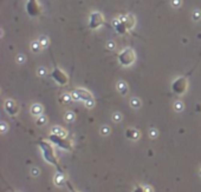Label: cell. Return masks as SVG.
<instances>
[{"label": "cell", "instance_id": "1", "mask_svg": "<svg viewBox=\"0 0 201 192\" xmlns=\"http://www.w3.org/2000/svg\"><path fill=\"white\" fill-rule=\"evenodd\" d=\"M38 145H39L40 150H41V153H43L44 159H45L49 164L56 166L59 172H63V169H62V166L59 165V161H58L57 156L55 154V150H53L52 145H51L49 141H46V140H39V141H38Z\"/></svg>", "mask_w": 201, "mask_h": 192}, {"label": "cell", "instance_id": "2", "mask_svg": "<svg viewBox=\"0 0 201 192\" xmlns=\"http://www.w3.org/2000/svg\"><path fill=\"white\" fill-rule=\"evenodd\" d=\"M135 60H136V53H135V51H134L133 48H130V47L124 48L120 54H118V63H120L122 66L128 67V66L133 65V64L135 63Z\"/></svg>", "mask_w": 201, "mask_h": 192}, {"label": "cell", "instance_id": "3", "mask_svg": "<svg viewBox=\"0 0 201 192\" xmlns=\"http://www.w3.org/2000/svg\"><path fill=\"white\" fill-rule=\"evenodd\" d=\"M49 140L53 144H56L57 146H59L60 149L65 150V151H72L74 150V144L70 139L65 138V137H60L55 133H51L49 135Z\"/></svg>", "mask_w": 201, "mask_h": 192}, {"label": "cell", "instance_id": "4", "mask_svg": "<svg viewBox=\"0 0 201 192\" xmlns=\"http://www.w3.org/2000/svg\"><path fill=\"white\" fill-rule=\"evenodd\" d=\"M187 89H188V79L186 77L176 78L172 84V91L178 96L183 95L187 91Z\"/></svg>", "mask_w": 201, "mask_h": 192}, {"label": "cell", "instance_id": "5", "mask_svg": "<svg viewBox=\"0 0 201 192\" xmlns=\"http://www.w3.org/2000/svg\"><path fill=\"white\" fill-rule=\"evenodd\" d=\"M104 22H105L104 16L100 12H92L89 17V28L97 30L104 25Z\"/></svg>", "mask_w": 201, "mask_h": 192}, {"label": "cell", "instance_id": "6", "mask_svg": "<svg viewBox=\"0 0 201 192\" xmlns=\"http://www.w3.org/2000/svg\"><path fill=\"white\" fill-rule=\"evenodd\" d=\"M51 77H52V79H53L57 84H59L62 86H63V85H66L68 81H69L68 74H66L62 68H59V67H55V68L52 70Z\"/></svg>", "mask_w": 201, "mask_h": 192}, {"label": "cell", "instance_id": "7", "mask_svg": "<svg viewBox=\"0 0 201 192\" xmlns=\"http://www.w3.org/2000/svg\"><path fill=\"white\" fill-rule=\"evenodd\" d=\"M26 12L32 18L38 17L40 14V12H41V8H40L38 0H27V2H26Z\"/></svg>", "mask_w": 201, "mask_h": 192}, {"label": "cell", "instance_id": "8", "mask_svg": "<svg viewBox=\"0 0 201 192\" xmlns=\"http://www.w3.org/2000/svg\"><path fill=\"white\" fill-rule=\"evenodd\" d=\"M4 109L7 112V115H11V117H14L19 112V105L13 99H7L5 101V104H4Z\"/></svg>", "mask_w": 201, "mask_h": 192}, {"label": "cell", "instance_id": "9", "mask_svg": "<svg viewBox=\"0 0 201 192\" xmlns=\"http://www.w3.org/2000/svg\"><path fill=\"white\" fill-rule=\"evenodd\" d=\"M112 25H114L115 30H116L120 34H124V33H127V32L129 31L128 27H127V25H125V22H124V20H123V17H120V18L114 20V21H112Z\"/></svg>", "mask_w": 201, "mask_h": 192}, {"label": "cell", "instance_id": "10", "mask_svg": "<svg viewBox=\"0 0 201 192\" xmlns=\"http://www.w3.org/2000/svg\"><path fill=\"white\" fill-rule=\"evenodd\" d=\"M66 177H65V174L64 172H58L55 174V177H53V183H55V185H57V186H64L65 184H66Z\"/></svg>", "mask_w": 201, "mask_h": 192}, {"label": "cell", "instance_id": "11", "mask_svg": "<svg viewBox=\"0 0 201 192\" xmlns=\"http://www.w3.org/2000/svg\"><path fill=\"white\" fill-rule=\"evenodd\" d=\"M140 131H137L136 129H128L125 131V137L129 140H137L140 138Z\"/></svg>", "mask_w": 201, "mask_h": 192}, {"label": "cell", "instance_id": "12", "mask_svg": "<svg viewBox=\"0 0 201 192\" xmlns=\"http://www.w3.org/2000/svg\"><path fill=\"white\" fill-rule=\"evenodd\" d=\"M76 91L78 92V95H80V98L82 101H86V100H89V99H92L94 97L88 91V90H85V89H76Z\"/></svg>", "mask_w": 201, "mask_h": 192}, {"label": "cell", "instance_id": "13", "mask_svg": "<svg viewBox=\"0 0 201 192\" xmlns=\"http://www.w3.org/2000/svg\"><path fill=\"white\" fill-rule=\"evenodd\" d=\"M123 20H124V22H125L128 30H133V28L135 27V22H136V21H135V17H134L133 14L124 16V17H123Z\"/></svg>", "mask_w": 201, "mask_h": 192}, {"label": "cell", "instance_id": "14", "mask_svg": "<svg viewBox=\"0 0 201 192\" xmlns=\"http://www.w3.org/2000/svg\"><path fill=\"white\" fill-rule=\"evenodd\" d=\"M43 113V106L40 104H33L31 106V115H36V117H39Z\"/></svg>", "mask_w": 201, "mask_h": 192}, {"label": "cell", "instance_id": "15", "mask_svg": "<svg viewBox=\"0 0 201 192\" xmlns=\"http://www.w3.org/2000/svg\"><path fill=\"white\" fill-rule=\"evenodd\" d=\"M117 91L122 96H125L128 93V85L124 81H118L117 83Z\"/></svg>", "mask_w": 201, "mask_h": 192}, {"label": "cell", "instance_id": "16", "mask_svg": "<svg viewBox=\"0 0 201 192\" xmlns=\"http://www.w3.org/2000/svg\"><path fill=\"white\" fill-rule=\"evenodd\" d=\"M51 132L57 135H60V137H65L66 135V131L63 127H60V126H53L51 129Z\"/></svg>", "mask_w": 201, "mask_h": 192}, {"label": "cell", "instance_id": "17", "mask_svg": "<svg viewBox=\"0 0 201 192\" xmlns=\"http://www.w3.org/2000/svg\"><path fill=\"white\" fill-rule=\"evenodd\" d=\"M41 48H43V47H41V45H40L39 40H34V41H32V44H31V50H32V52L38 53Z\"/></svg>", "mask_w": 201, "mask_h": 192}, {"label": "cell", "instance_id": "18", "mask_svg": "<svg viewBox=\"0 0 201 192\" xmlns=\"http://www.w3.org/2000/svg\"><path fill=\"white\" fill-rule=\"evenodd\" d=\"M72 100H74V99H72L71 93H70V95H69V93H65V95H63V96L60 97V103H64V104H70Z\"/></svg>", "mask_w": 201, "mask_h": 192}, {"label": "cell", "instance_id": "19", "mask_svg": "<svg viewBox=\"0 0 201 192\" xmlns=\"http://www.w3.org/2000/svg\"><path fill=\"white\" fill-rule=\"evenodd\" d=\"M39 42H40V45H41V47H43V48H46V47H49V45H50V40H49L47 37H45V36L40 37Z\"/></svg>", "mask_w": 201, "mask_h": 192}, {"label": "cell", "instance_id": "20", "mask_svg": "<svg viewBox=\"0 0 201 192\" xmlns=\"http://www.w3.org/2000/svg\"><path fill=\"white\" fill-rule=\"evenodd\" d=\"M46 121H47V118L45 117V115H39V117H37V121H36V124L38 125V126H44L45 124H46Z\"/></svg>", "mask_w": 201, "mask_h": 192}, {"label": "cell", "instance_id": "21", "mask_svg": "<svg viewBox=\"0 0 201 192\" xmlns=\"http://www.w3.org/2000/svg\"><path fill=\"white\" fill-rule=\"evenodd\" d=\"M141 100L139 98H131V100H130V105H131V107H134V109H139L141 106Z\"/></svg>", "mask_w": 201, "mask_h": 192}, {"label": "cell", "instance_id": "22", "mask_svg": "<svg viewBox=\"0 0 201 192\" xmlns=\"http://www.w3.org/2000/svg\"><path fill=\"white\" fill-rule=\"evenodd\" d=\"M183 109H184V106H183V103H182V101H175V104H174V110H175L176 112H182Z\"/></svg>", "mask_w": 201, "mask_h": 192}, {"label": "cell", "instance_id": "23", "mask_svg": "<svg viewBox=\"0 0 201 192\" xmlns=\"http://www.w3.org/2000/svg\"><path fill=\"white\" fill-rule=\"evenodd\" d=\"M65 120L66 121H69V123H71V121H74L75 120V118H76V115L74 112H71V111H69V112H66V115H65Z\"/></svg>", "mask_w": 201, "mask_h": 192}, {"label": "cell", "instance_id": "24", "mask_svg": "<svg viewBox=\"0 0 201 192\" xmlns=\"http://www.w3.org/2000/svg\"><path fill=\"white\" fill-rule=\"evenodd\" d=\"M192 18L194 21H199L201 19V12L199 10H194L193 11V14H192Z\"/></svg>", "mask_w": 201, "mask_h": 192}, {"label": "cell", "instance_id": "25", "mask_svg": "<svg viewBox=\"0 0 201 192\" xmlns=\"http://www.w3.org/2000/svg\"><path fill=\"white\" fill-rule=\"evenodd\" d=\"M109 133H110V127L109 126L104 125V126L100 127V135H108Z\"/></svg>", "mask_w": 201, "mask_h": 192}, {"label": "cell", "instance_id": "26", "mask_svg": "<svg viewBox=\"0 0 201 192\" xmlns=\"http://www.w3.org/2000/svg\"><path fill=\"white\" fill-rule=\"evenodd\" d=\"M112 120H114L115 123H120L121 120H122V115H121L120 112H115V113L112 115Z\"/></svg>", "mask_w": 201, "mask_h": 192}, {"label": "cell", "instance_id": "27", "mask_svg": "<svg viewBox=\"0 0 201 192\" xmlns=\"http://www.w3.org/2000/svg\"><path fill=\"white\" fill-rule=\"evenodd\" d=\"M84 104H85V106H86L88 109H92V107L95 106V99H94V98H92V99H89V100H86Z\"/></svg>", "mask_w": 201, "mask_h": 192}, {"label": "cell", "instance_id": "28", "mask_svg": "<svg viewBox=\"0 0 201 192\" xmlns=\"http://www.w3.org/2000/svg\"><path fill=\"white\" fill-rule=\"evenodd\" d=\"M158 135H159V131H158L156 129H150V131H149V137H150V138L155 139Z\"/></svg>", "mask_w": 201, "mask_h": 192}, {"label": "cell", "instance_id": "29", "mask_svg": "<svg viewBox=\"0 0 201 192\" xmlns=\"http://www.w3.org/2000/svg\"><path fill=\"white\" fill-rule=\"evenodd\" d=\"M37 73H38V76H40V77H44V76L47 74V71H46V68H44V67H39L38 71H37Z\"/></svg>", "mask_w": 201, "mask_h": 192}, {"label": "cell", "instance_id": "30", "mask_svg": "<svg viewBox=\"0 0 201 192\" xmlns=\"http://www.w3.org/2000/svg\"><path fill=\"white\" fill-rule=\"evenodd\" d=\"M39 173H40L39 169H37V167H32V169H31V176H32V177H38Z\"/></svg>", "mask_w": 201, "mask_h": 192}, {"label": "cell", "instance_id": "31", "mask_svg": "<svg viewBox=\"0 0 201 192\" xmlns=\"http://www.w3.org/2000/svg\"><path fill=\"white\" fill-rule=\"evenodd\" d=\"M133 192H147V191H146V188H144V186H141V185H136V186L134 188Z\"/></svg>", "mask_w": 201, "mask_h": 192}, {"label": "cell", "instance_id": "32", "mask_svg": "<svg viewBox=\"0 0 201 192\" xmlns=\"http://www.w3.org/2000/svg\"><path fill=\"white\" fill-rule=\"evenodd\" d=\"M0 131H1V133H5L6 131H7V129H8V126H7V124L5 123V121H2L1 124H0Z\"/></svg>", "mask_w": 201, "mask_h": 192}, {"label": "cell", "instance_id": "33", "mask_svg": "<svg viewBox=\"0 0 201 192\" xmlns=\"http://www.w3.org/2000/svg\"><path fill=\"white\" fill-rule=\"evenodd\" d=\"M172 6L174 8H178L181 6V0H172Z\"/></svg>", "mask_w": 201, "mask_h": 192}, {"label": "cell", "instance_id": "34", "mask_svg": "<svg viewBox=\"0 0 201 192\" xmlns=\"http://www.w3.org/2000/svg\"><path fill=\"white\" fill-rule=\"evenodd\" d=\"M71 96H72V99H74V100H80V95H78V92H77L76 90L71 92Z\"/></svg>", "mask_w": 201, "mask_h": 192}, {"label": "cell", "instance_id": "35", "mask_svg": "<svg viewBox=\"0 0 201 192\" xmlns=\"http://www.w3.org/2000/svg\"><path fill=\"white\" fill-rule=\"evenodd\" d=\"M115 46H116V44H115L114 41H108V42H106V47H108L109 50H114Z\"/></svg>", "mask_w": 201, "mask_h": 192}, {"label": "cell", "instance_id": "36", "mask_svg": "<svg viewBox=\"0 0 201 192\" xmlns=\"http://www.w3.org/2000/svg\"><path fill=\"white\" fill-rule=\"evenodd\" d=\"M66 186L69 188V190H70V192H78V191H76V190H75V188L72 186V184H71L70 182H66Z\"/></svg>", "mask_w": 201, "mask_h": 192}, {"label": "cell", "instance_id": "37", "mask_svg": "<svg viewBox=\"0 0 201 192\" xmlns=\"http://www.w3.org/2000/svg\"><path fill=\"white\" fill-rule=\"evenodd\" d=\"M25 61V57L22 56V54H19L18 57H17V63H19V64H22Z\"/></svg>", "mask_w": 201, "mask_h": 192}, {"label": "cell", "instance_id": "38", "mask_svg": "<svg viewBox=\"0 0 201 192\" xmlns=\"http://www.w3.org/2000/svg\"><path fill=\"white\" fill-rule=\"evenodd\" d=\"M144 188H146V191L147 192H154L153 188H152V186H149V185H144Z\"/></svg>", "mask_w": 201, "mask_h": 192}, {"label": "cell", "instance_id": "39", "mask_svg": "<svg viewBox=\"0 0 201 192\" xmlns=\"http://www.w3.org/2000/svg\"><path fill=\"white\" fill-rule=\"evenodd\" d=\"M200 176H201V170H200Z\"/></svg>", "mask_w": 201, "mask_h": 192}]
</instances>
